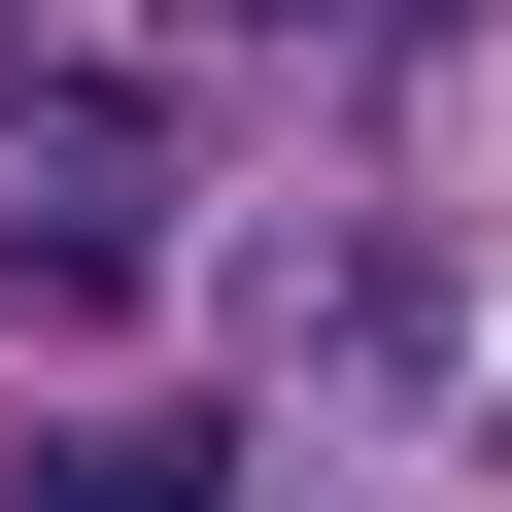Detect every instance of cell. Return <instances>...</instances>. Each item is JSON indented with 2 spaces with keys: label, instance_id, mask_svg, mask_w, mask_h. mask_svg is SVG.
I'll list each match as a JSON object with an SVG mask.
<instances>
[{
  "label": "cell",
  "instance_id": "6da1fadb",
  "mask_svg": "<svg viewBox=\"0 0 512 512\" xmlns=\"http://www.w3.org/2000/svg\"><path fill=\"white\" fill-rule=\"evenodd\" d=\"M0 274H35V308H137L171 274V69L0 35Z\"/></svg>",
  "mask_w": 512,
  "mask_h": 512
},
{
  "label": "cell",
  "instance_id": "3957f363",
  "mask_svg": "<svg viewBox=\"0 0 512 512\" xmlns=\"http://www.w3.org/2000/svg\"><path fill=\"white\" fill-rule=\"evenodd\" d=\"M171 35H410V0H171Z\"/></svg>",
  "mask_w": 512,
  "mask_h": 512
},
{
  "label": "cell",
  "instance_id": "7a4b0ae2",
  "mask_svg": "<svg viewBox=\"0 0 512 512\" xmlns=\"http://www.w3.org/2000/svg\"><path fill=\"white\" fill-rule=\"evenodd\" d=\"M35 512H239V444H205V410H103V444H69Z\"/></svg>",
  "mask_w": 512,
  "mask_h": 512
}]
</instances>
